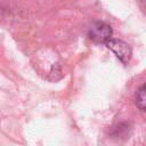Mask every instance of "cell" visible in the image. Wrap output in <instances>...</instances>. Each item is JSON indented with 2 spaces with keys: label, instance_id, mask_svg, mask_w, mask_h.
<instances>
[{
  "label": "cell",
  "instance_id": "cell-1",
  "mask_svg": "<svg viewBox=\"0 0 146 146\" xmlns=\"http://www.w3.org/2000/svg\"><path fill=\"white\" fill-rule=\"evenodd\" d=\"M112 27L104 22H96L89 29V38L96 43H105L112 39Z\"/></svg>",
  "mask_w": 146,
  "mask_h": 146
},
{
  "label": "cell",
  "instance_id": "cell-2",
  "mask_svg": "<svg viewBox=\"0 0 146 146\" xmlns=\"http://www.w3.org/2000/svg\"><path fill=\"white\" fill-rule=\"evenodd\" d=\"M106 46L115 54V56L122 63H128L130 60L132 51H131V47L127 42L119 39H111L110 41L106 42Z\"/></svg>",
  "mask_w": 146,
  "mask_h": 146
},
{
  "label": "cell",
  "instance_id": "cell-3",
  "mask_svg": "<svg viewBox=\"0 0 146 146\" xmlns=\"http://www.w3.org/2000/svg\"><path fill=\"white\" fill-rule=\"evenodd\" d=\"M136 105L139 110L146 111V84L141 86L136 95Z\"/></svg>",
  "mask_w": 146,
  "mask_h": 146
},
{
  "label": "cell",
  "instance_id": "cell-4",
  "mask_svg": "<svg viewBox=\"0 0 146 146\" xmlns=\"http://www.w3.org/2000/svg\"><path fill=\"white\" fill-rule=\"evenodd\" d=\"M139 9L141 10V13L146 16V0H136Z\"/></svg>",
  "mask_w": 146,
  "mask_h": 146
}]
</instances>
